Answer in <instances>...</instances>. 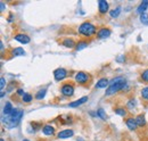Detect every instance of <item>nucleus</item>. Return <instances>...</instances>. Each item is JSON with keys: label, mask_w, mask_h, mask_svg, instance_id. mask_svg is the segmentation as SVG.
Returning <instances> with one entry per match:
<instances>
[{"label": "nucleus", "mask_w": 148, "mask_h": 141, "mask_svg": "<svg viewBox=\"0 0 148 141\" xmlns=\"http://www.w3.org/2000/svg\"><path fill=\"white\" fill-rule=\"evenodd\" d=\"M98 9L100 14H105L108 12V2L105 0H99L98 1Z\"/></svg>", "instance_id": "obj_10"}, {"label": "nucleus", "mask_w": 148, "mask_h": 141, "mask_svg": "<svg viewBox=\"0 0 148 141\" xmlns=\"http://www.w3.org/2000/svg\"><path fill=\"white\" fill-rule=\"evenodd\" d=\"M13 110H14V108H13V106L10 103H6V105L3 107V114L6 115V116H8V115H10L12 113H13Z\"/></svg>", "instance_id": "obj_16"}, {"label": "nucleus", "mask_w": 148, "mask_h": 141, "mask_svg": "<svg viewBox=\"0 0 148 141\" xmlns=\"http://www.w3.org/2000/svg\"><path fill=\"white\" fill-rule=\"evenodd\" d=\"M14 39H15L16 41H18L19 43H23V44H27V43L31 41L30 36L26 34H16L14 36Z\"/></svg>", "instance_id": "obj_9"}, {"label": "nucleus", "mask_w": 148, "mask_h": 141, "mask_svg": "<svg viewBox=\"0 0 148 141\" xmlns=\"http://www.w3.org/2000/svg\"><path fill=\"white\" fill-rule=\"evenodd\" d=\"M86 47H88V42H87V41H80V42L76 44L75 49L79 51V50H82V49H84Z\"/></svg>", "instance_id": "obj_21"}, {"label": "nucleus", "mask_w": 148, "mask_h": 141, "mask_svg": "<svg viewBox=\"0 0 148 141\" xmlns=\"http://www.w3.org/2000/svg\"><path fill=\"white\" fill-rule=\"evenodd\" d=\"M111 30L110 29H107V27H101V29H99V31L97 32V36H98V39H106V38H108L110 35H111Z\"/></svg>", "instance_id": "obj_7"}, {"label": "nucleus", "mask_w": 148, "mask_h": 141, "mask_svg": "<svg viewBox=\"0 0 148 141\" xmlns=\"http://www.w3.org/2000/svg\"><path fill=\"white\" fill-rule=\"evenodd\" d=\"M73 134H74L73 130L67 129V130H63V131H60V132L57 134V138H58V139H67V138H71Z\"/></svg>", "instance_id": "obj_8"}, {"label": "nucleus", "mask_w": 148, "mask_h": 141, "mask_svg": "<svg viewBox=\"0 0 148 141\" xmlns=\"http://www.w3.org/2000/svg\"><path fill=\"white\" fill-rule=\"evenodd\" d=\"M17 94H21V96H24L25 93H24V91H23L22 89H18V90H17Z\"/></svg>", "instance_id": "obj_32"}, {"label": "nucleus", "mask_w": 148, "mask_h": 141, "mask_svg": "<svg viewBox=\"0 0 148 141\" xmlns=\"http://www.w3.org/2000/svg\"><path fill=\"white\" fill-rule=\"evenodd\" d=\"M22 99H23L24 103H30V101H32V96H31L30 93H25Z\"/></svg>", "instance_id": "obj_26"}, {"label": "nucleus", "mask_w": 148, "mask_h": 141, "mask_svg": "<svg viewBox=\"0 0 148 141\" xmlns=\"http://www.w3.org/2000/svg\"><path fill=\"white\" fill-rule=\"evenodd\" d=\"M0 141H5V140H3V139H0Z\"/></svg>", "instance_id": "obj_35"}, {"label": "nucleus", "mask_w": 148, "mask_h": 141, "mask_svg": "<svg viewBox=\"0 0 148 141\" xmlns=\"http://www.w3.org/2000/svg\"><path fill=\"white\" fill-rule=\"evenodd\" d=\"M125 86H127V82H125L124 79H122V77H116V79H114V80L112 81V83H110V87L107 88L105 94H106V96H112V94L116 93L117 91L124 89Z\"/></svg>", "instance_id": "obj_1"}, {"label": "nucleus", "mask_w": 148, "mask_h": 141, "mask_svg": "<svg viewBox=\"0 0 148 141\" xmlns=\"http://www.w3.org/2000/svg\"><path fill=\"white\" fill-rule=\"evenodd\" d=\"M66 76H67V70H65V68L59 67V68H57V70H54V77H55L56 81H62V80H64Z\"/></svg>", "instance_id": "obj_4"}, {"label": "nucleus", "mask_w": 148, "mask_h": 141, "mask_svg": "<svg viewBox=\"0 0 148 141\" xmlns=\"http://www.w3.org/2000/svg\"><path fill=\"white\" fill-rule=\"evenodd\" d=\"M42 132H43V134H46V136H53V134L55 133V129H54L51 125H45V126L42 127Z\"/></svg>", "instance_id": "obj_14"}, {"label": "nucleus", "mask_w": 148, "mask_h": 141, "mask_svg": "<svg viewBox=\"0 0 148 141\" xmlns=\"http://www.w3.org/2000/svg\"><path fill=\"white\" fill-rule=\"evenodd\" d=\"M115 113L117 114V115H120V116H125L127 115V110L124 109V108H116L115 109Z\"/></svg>", "instance_id": "obj_25"}, {"label": "nucleus", "mask_w": 148, "mask_h": 141, "mask_svg": "<svg viewBox=\"0 0 148 141\" xmlns=\"http://www.w3.org/2000/svg\"><path fill=\"white\" fill-rule=\"evenodd\" d=\"M79 33L84 36H91L96 33V26L89 22H84L79 26Z\"/></svg>", "instance_id": "obj_3"}, {"label": "nucleus", "mask_w": 148, "mask_h": 141, "mask_svg": "<svg viewBox=\"0 0 148 141\" xmlns=\"http://www.w3.org/2000/svg\"><path fill=\"white\" fill-rule=\"evenodd\" d=\"M141 97H143L144 99L148 100V87H146V88H144L141 90Z\"/></svg>", "instance_id": "obj_27"}, {"label": "nucleus", "mask_w": 148, "mask_h": 141, "mask_svg": "<svg viewBox=\"0 0 148 141\" xmlns=\"http://www.w3.org/2000/svg\"><path fill=\"white\" fill-rule=\"evenodd\" d=\"M116 60H117V62H124V60H125V57H124V56H120V57L116 58Z\"/></svg>", "instance_id": "obj_31"}, {"label": "nucleus", "mask_w": 148, "mask_h": 141, "mask_svg": "<svg viewBox=\"0 0 148 141\" xmlns=\"http://www.w3.org/2000/svg\"><path fill=\"white\" fill-rule=\"evenodd\" d=\"M88 80H89V75H88L87 73H84V72H77V73L75 74V81H76L77 83H80V84L87 83Z\"/></svg>", "instance_id": "obj_5"}, {"label": "nucleus", "mask_w": 148, "mask_h": 141, "mask_svg": "<svg viewBox=\"0 0 148 141\" xmlns=\"http://www.w3.org/2000/svg\"><path fill=\"white\" fill-rule=\"evenodd\" d=\"M136 123L138 126H145L146 125V120H145V116L144 115H138L136 117Z\"/></svg>", "instance_id": "obj_18"}, {"label": "nucleus", "mask_w": 148, "mask_h": 141, "mask_svg": "<svg viewBox=\"0 0 148 141\" xmlns=\"http://www.w3.org/2000/svg\"><path fill=\"white\" fill-rule=\"evenodd\" d=\"M22 117H23V110L15 108V109L13 110V113H12L10 115H8L7 118H6V124H7V126H8L9 129L15 127V126L19 123V121L22 120Z\"/></svg>", "instance_id": "obj_2"}, {"label": "nucleus", "mask_w": 148, "mask_h": 141, "mask_svg": "<svg viewBox=\"0 0 148 141\" xmlns=\"http://www.w3.org/2000/svg\"><path fill=\"white\" fill-rule=\"evenodd\" d=\"M148 7V0H144L140 5H139V7L137 8V13L138 14H144V13H146V9H147Z\"/></svg>", "instance_id": "obj_11"}, {"label": "nucleus", "mask_w": 148, "mask_h": 141, "mask_svg": "<svg viewBox=\"0 0 148 141\" xmlns=\"http://www.w3.org/2000/svg\"><path fill=\"white\" fill-rule=\"evenodd\" d=\"M86 101H88V97H82V98H80V99H77V100L73 101V103H71L69 106H70V107H72V108H74V107H79L80 105L84 104Z\"/></svg>", "instance_id": "obj_13"}, {"label": "nucleus", "mask_w": 148, "mask_h": 141, "mask_svg": "<svg viewBox=\"0 0 148 141\" xmlns=\"http://www.w3.org/2000/svg\"><path fill=\"white\" fill-rule=\"evenodd\" d=\"M0 9H1V12H3V9H5V3H3V2H1V7H0Z\"/></svg>", "instance_id": "obj_33"}, {"label": "nucleus", "mask_w": 148, "mask_h": 141, "mask_svg": "<svg viewBox=\"0 0 148 141\" xmlns=\"http://www.w3.org/2000/svg\"><path fill=\"white\" fill-rule=\"evenodd\" d=\"M140 22L145 25H148V14L147 13H144L140 15Z\"/></svg>", "instance_id": "obj_24"}, {"label": "nucleus", "mask_w": 148, "mask_h": 141, "mask_svg": "<svg viewBox=\"0 0 148 141\" xmlns=\"http://www.w3.org/2000/svg\"><path fill=\"white\" fill-rule=\"evenodd\" d=\"M141 79H143L145 82H148V68L141 73Z\"/></svg>", "instance_id": "obj_28"}, {"label": "nucleus", "mask_w": 148, "mask_h": 141, "mask_svg": "<svg viewBox=\"0 0 148 141\" xmlns=\"http://www.w3.org/2000/svg\"><path fill=\"white\" fill-rule=\"evenodd\" d=\"M121 14V7H116V8H114L113 10L110 12V15H111V17H117L119 15Z\"/></svg>", "instance_id": "obj_20"}, {"label": "nucleus", "mask_w": 148, "mask_h": 141, "mask_svg": "<svg viewBox=\"0 0 148 141\" xmlns=\"http://www.w3.org/2000/svg\"><path fill=\"white\" fill-rule=\"evenodd\" d=\"M63 46L64 47H66V48H74V47H76V44H75V42H74L72 39H65L64 41H63Z\"/></svg>", "instance_id": "obj_17"}, {"label": "nucleus", "mask_w": 148, "mask_h": 141, "mask_svg": "<svg viewBox=\"0 0 148 141\" xmlns=\"http://www.w3.org/2000/svg\"><path fill=\"white\" fill-rule=\"evenodd\" d=\"M23 141H30V140H27V139H24Z\"/></svg>", "instance_id": "obj_34"}, {"label": "nucleus", "mask_w": 148, "mask_h": 141, "mask_svg": "<svg viewBox=\"0 0 148 141\" xmlns=\"http://www.w3.org/2000/svg\"><path fill=\"white\" fill-rule=\"evenodd\" d=\"M125 124H127V126L129 127L130 130H136L137 129V123H136V118H133V117H129V118H127V121H125Z\"/></svg>", "instance_id": "obj_12"}, {"label": "nucleus", "mask_w": 148, "mask_h": 141, "mask_svg": "<svg viewBox=\"0 0 148 141\" xmlns=\"http://www.w3.org/2000/svg\"><path fill=\"white\" fill-rule=\"evenodd\" d=\"M97 115H98L101 120H104V121H106V118H107V116H106V114H105L104 109H101V108H99V109L97 110Z\"/></svg>", "instance_id": "obj_23"}, {"label": "nucleus", "mask_w": 148, "mask_h": 141, "mask_svg": "<svg viewBox=\"0 0 148 141\" xmlns=\"http://www.w3.org/2000/svg\"><path fill=\"white\" fill-rule=\"evenodd\" d=\"M5 84H6V80H5V77H1V79H0V88L3 89Z\"/></svg>", "instance_id": "obj_29"}, {"label": "nucleus", "mask_w": 148, "mask_h": 141, "mask_svg": "<svg viewBox=\"0 0 148 141\" xmlns=\"http://www.w3.org/2000/svg\"><path fill=\"white\" fill-rule=\"evenodd\" d=\"M60 91H62V93H63L64 96L71 97V96L74 94V87L71 86V84H64V86L62 87V89H60Z\"/></svg>", "instance_id": "obj_6"}, {"label": "nucleus", "mask_w": 148, "mask_h": 141, "mask_svg": "<svg viewBox=\"0 0 148 141\" xmlns=\"http://www.w3.org/2000/svg\"><path fill=\"white\" fill-rule=\"evenodd\" d=\"M128 106L129 107H134L136 106V100H130L129 103H128Z\"/></svg>", "instance_id": "obj_30"}, {"label": "nucleus", "mask_w": 148, "mask_h": 141, "mask_svg": "<svg viewBox=\"0 0 148 141\" xmlns=\"http://www.w3.org/2000/svg\"><path fill=\"white\" fill-rule=\"evenodd\" d=\"M110 84V81L107 80V79H100L97 83H96V88L97 89H103V88H106L107 86Z\"/></svg>", "instance_id": "obj_15"}, {"label": "nucleus", "mask_w": 148, "mask_h": 141, "mask_svg": "<svg viewBox=\"0 0 148 141\" xmlns=\"http://www.w3.org/2000/svg\"><path fill=\"white\" fill-rule=\"evenodd\" d=\"M46 92H47V90L46 89H42V90H40V91H38L37 94H36V98L37 99H43L45 98V96H46Z\"/></svg>", "instance_id": "obj_22"}, {"label": "nucleus", "mask_w": 148, "mask_h": 141, "mask_svg": "<svg viewBox=\"0 0 148 141\" xmlns=\"http://www.w3.org/2000/svg\"><path fill=\"white\" fill-rule=\"evenodd\" d=\"M12 53H13V56H24V55H25V51H24V49H23V48L18 47V48L13 49Z\"/></svg>", "instance_id": "obj_19"}]
</instances>
